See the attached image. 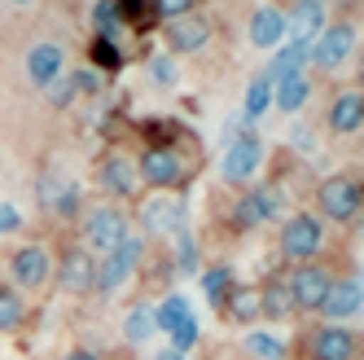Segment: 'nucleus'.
Segmentation results:
<instances>
[{
    "mask_svg": "<svg viewBox=\"0 0 364 360\" xmlns=\"http://www.w3.org/2000/svg\"><path fill=\"white\" fill-rule=\"evenodd\" d=\"M141 260H145V238L127 233L110 255H97L92 290H97V295H114V290H123L127 281H132V272L141 268Z\"/></svg>",
    "mask_w": 364,
    "mask_h": 360,
    "instance_id": "nucleus-1",
    "label": "nucleus"
},
{
    "mask_svg": "<svg viewBox=\"0 0 364 360\" xmlns=\"http://www.w3.org/2000/svg\"><path fill=\"white\" fill-rule=\"evenodd\" d=\"M321 246H325V224L316 216L299 211V216L285 220V228H281V255L290 264H311L321 255Z\"/></svg>",
    "mask_w": 364,
    "mask_h": 360,
    "instance_id": "nucleus-2",
    "label": "nucleus"
},
{
    "mask_svg": "<svg viewBox=\"0 0 364 360\" xmlns=\"http://www.w3.org/2000/svg\"><path fill=\"white\" fill-rule=\"evenodd\" d=\"M316 207L338 220V224H351L360 211H364V189H360V180L351 176H325L321 180V189H316Z\"/></svg>",
    "mask_w": 364,
    "mask_h": 360,
    "instance_id": "nucleus-3",
    "label": "nucleus"
},
{
    "mask_svg": "<svg viewBox=\"0 0 364 360\" xmlns=\"http://www.w3.org/2000/svg\"><path fill=\"white\" fill-rule=\"evenodd\" d=\"M127 233H132V228H127V216L119 207H92V211H84L80 238H84V246L92 255H110Z\"/></svg>",
    "mask_w": 364,
    "mask_h": 360,
    "instance_id": "nucleus-4",
    "label": "nucleus"
},
{
    "mask_svg": "<svg viewBox=\"0 0 364 360\" xmlns=\"http://www.w3.org/2000/svg\"><path fill=\"white\" fill-rule=\"evenodd\" d=\"M9 281L14 290H44L53 281V255L40 242H27L9 255Z\"/></svg>",
    "mask_w": 364,
    "mask_h": 360,
    "instance_id": "nucleus-5",
    "label": "nucleus"
},
{
    "mask_svg": "<svg viewBox=\"0 0 364 360\" xmlns=\"http://www.w3.org/2000/svg\"><path fill=\"white\" fill-rule=\"evenodd\" d=\"M136 171H141V185L167 194V189H176L180 180H185V159H180L171 145H154L136 159Z\"/></svg>",
    "mask_w": 364,
    "mask_h": 360,
    "instance_id": "nucleus-6",
    "label": "nucleus"
},
{
    "mask_svg": "<svg viewBox=\"0 0 364 360\" xmlns=\"http://www.w3.org/2000/svg\"><path fill=\"white\" fill-rule=\"evenodd\" d=\"M285 281H290V295H294V307H299V312H321V303H325V295H329V286H333V272L311 260V264H299Z\"/></svg>",
    "mask_w": 364,
    "mask_h": 360,
    "instance_id": "nucleus-7",
    "label": "nucleus"
},
{
    "mask_svg": "<svg viewBox=\"0 0 364 360\" xmlns=\"http://www.w3.org/2000/svg\"><path fill=\"white\" fill-rule=\"evenodd\" d=\"M92 272H97V255L88 246H66L62 260L53 264L62 295H92Z\"/></svg>",
    "mask_w": 364,
    "mask_h": 360,
    "instance_id": "nucleus-8",
    "label": "nucleus"
},
{
    "mask_svg": "<svg viewBox=\"0 0 364 360\" xmlns=\"http://www.w3.org/2000/svg\"><path fill=\"white\" fill-rule=\"evenodd\" d=\"M97 185L106 189L110 198H136L141 171L132 163V154H106V159L97 163Z\"/></svg>",
    "mask_w": 364,
    "mask_h": 360,
    "instance_id": "nucleus-9",
    "label": "nucleus"
},
{
    "mask_svg": "<svg viewBox=\"0 0 364 360\" xmlns=\"http://www.w3.org/2000/svg\"><path fill=\"white\" fill-rule=\"evenodd\" d=\"M307 360H360V339L347 325H321L307 339Z\"/></svg>",
    "mask_w": 364,
    "mask_h": 360,
    "instance_id": "nucleus-10",
    "label": "nucleus"
},
{
    "mask_svg": "<svg viewBox=\"0 0 364 360\" xmlns=\"http://www.w3.org/2000/svg\"><path fill=\"white\" fill-rule=\"evenodd\" d=\"M259 163H264V141H259L255 132H242L237 141L228 145V154H224V180L242 185V180H250L259 171Z\"/></svg>",
    "mask_w": 364,
    "mask_h": 360,
    "instance_id": "nucleus-11",
    "label": "nucleus"
},
{
    "mask_svg": "<svg viewBox=\"0 0 364 360\" xmlns=\"http://www.w3.org/2000/svg\"><path fill=\"white\" fill-rule=\"evenodd\" d=\"M58 75H66V48L53 44V40L31 44V48H27V80H31L36 88H48Z\"/></svg>",
    "mask_w": 364,
    "mask_h": 360,
    "instance_id": "nucleus-12",
    "label": "nucleus"
},
{
    "mask_svg": "<svg viewBox=\"0 0 364 360\" xmlns=\"http://www.w3.org/2000/svg\"><path fill=\"white\" fill-rule=\"evenodd\" d=\"M167 48L171 53H198V48H206V40H211V22L198 18V14H185V18H171L167 27Z\"/></svg>",
    "mask_w": 364,
    "mask_h": 360,
    "instance_id": "nucleus-13",
    "label": "nucleus"
},
{
    "mask_svg": "<svg viewBox=\"0 0 364 360\" xmlns=\"http://www.w3.org/2000/svg\"><path fill=\"white\" fill-rule=\"evenodd\" d=\"M281 211V194L277 189H250L246 198H237V207H232V224L237 228H259L264 220H272Z\"/></svg>",
    "mask_w": 364,
    "mask_h": 360,
    "instance_id": "nucleus-14",
    "label": "nucleus"
},
{
    "mask_svg": "<svg viewBox=\"0 0 364 360\" xmlns=\"http://www.w3.org/2000/svg\"><path fill=\"white\" fill-rule=\"evenodd\" d=\"M360 303H364V286L355 277H343V281H333L325 303H321V317H329V325H343L347 317L360 312Z\"/></svg>",
    "mask_w": 364,
    "mask_h": 360,
    "instance_id": "nucleus-15",
    "label": "nucleus"
},
{
    "mask_svg": "<svg viewBox=\"0 0 364 360\" xmlns=\"http://www.w3.org/2000/svg\"><path fill=\"white\" fill-rule=\"evenodd\" d=\"M351 48H355V27H351V22H338V27H329V31L316 40L311 58H316L325 70H333V66H343V62L351 58Z\"/></svg>",
    "mask_w": 364,
    "mask_h": 360,
    "instance_id": "nucleus-16",
    "label": "nucleus"
},
{
    "mask_svg": "<svg viewBox=\"0 0 364 360\" xmlns=\"http://www.w3.org/2000/svg\"><path fill=\"white\" fill-rule=\"evenodd\" d=\"M141 220H145L149 233L171 238V233H180V224H185V207H180L176 198H154V202H145Z\"/></svg>",
    "mask_w": 364,
    "mask_h": 360,
    "instance_id": "nucleus-17",
    "label": "nucleus"
},
{
    "mask_svg": "<svg viewBox=\"0 0 364 360\" xmlns=\"http://www.w3.org/2000/svg\"><path fill=\"white\" fill-rule=\"evenodd\" d=\"M307 53H311V44H307V40H290V44H281L277 53H272V66L264 70L268 80H272V88H277V84H285V80H294V75H303Z\"/></svg>",
    "mask_w": 364,
    "mask_h": 360,
    "instance_id": "nucleus-18",
    "label": "nucleus"
},
{
    "mask_svg": "<svg viewBox=\"0 0 364 360\" xmlns=\"http://www.w3.org/2000/svg\"><path fill=\"white\" fill-rule=\"evenodd\" d=\"M329 127H333V132H360V127H364V92H360V88L333 97V106H329Z\"/></svg>",
    "mask_w": 364,
    "mask_h": 360,
    "instance_id": "nucleus-19",
    "label": "nucleus"
},
{
    "mask_svg": "<svg viewBox=\"0 0 364 360\" xmlns=\"http://www.w3.org/2000/svg\"><path fill=\"white\" fill-rule=\"evenodd\" d=\"M259 307H264L268 321H290L299 307H294V295H290V281L285 277H272L268 286H259Z\"/></svg>",
    "mask_w": 364,
    "mask_h": 360,
    "instance_id": "nucleus-20",
    "label": "nucleus"
},
{
    "mask_svg": "<svg viewBox=\"0 0 364 360\" xmlns=\"http://www.w3.org/2000/svg\"><path fill=\"white\" fill-rule=\"evenodd\" d=\"M285 36H290V27H285V14L281 9H259L255 18H250V44L255 48H277Z\"/></svg>",
    "mask_w": 364,
    "mask_h": 360,
    "instance_id": "nucleus-21",
    "label": "nucleus"
},
{
    "mask_svg": "<svg viewBox=\"0 0 364 360\" xmlns=\"http://www.w3.org/2000/svg\"><path fill=\"white\" fill-rule=\"evenodd\" d=\"M224 317L237 321V325H255L264 317V307H259V286H232L228 299H224Z\"/></svg>",
    "mask_w": 364,
    "mask_h": 360,
    "instance_id": "nucleus-22",
    "label": "nucleus"
},
{
    "mask_svg": "<svg viewBox=\"0 0 364 360\" xmlns=\"http://www.w3.org/2000/svg\"><path fill=\"white\" fill-rule=\"evenodd\" d=\"M321 22H325V0H299L294 14H285V27L294 31V40H311L321 31Z\"/></svg>",
    "mask_w": 364,
    "mask_h": 360,
    "instance_id": "nucleus-23",
    "label": "nucleus"
},
{
    "mask_svg": "<svg viewBox=\"0 0 364 360\" xmlns=\"http://www.w3.org/2000/svg\"><path fill=\"white\" fill-rule=\"evenodd\" d=\"M189 317H193V312H189V299H185V295H167L159 307H154V329H163L167 339H171V334L185 325Z\"/></svg>",
    "mask_w": 364,
    "mask_h": 360,
    "instance_id": "nucleus-24",
    "label": "nucleus"
},
{
    "mask_svg": "<svg viewBox=\"0 0 364 360\" xmlns=\"http://www.w3.org/2000/svg\"><path fill=\"white\" fill-rule=\"evenodd\" d=\"M22 321H27V299H22V290L0 286V339H5V334H18Z\"/></svg>",
    "mask_w": 364,
    "mask_h": 360,
    "instance_id": "nucleus-25",
    "label": "nucleus"
},
{
    "mask_svg": "<svg viewBox=\"0 0 364 360\" xmlns=\"http://www.w3.org/2000/svg\"><path fill=\"white\" fill-rule=\"evenodd\" d=\"M307 97H311V80H307V75H294V80H285V84H277V88H272L277 110H285V115L303 110V106H307Z\"/></svg>",
    "mask_w": 364,
    "mask_h": 360,
    "instance_id": "nucleus-26",
    "label": "nucleus"
},
{
    "mask_svg": "<svg viewBox=\"0 0 364 360\" xmlns=\"http://www.w3.org/2000/svg\"><path fill=\"white\" fill-rule=\"evenodd\" d=\"M149 334H159V329H154V307L149 303H132L127 317H123V339L127 343H145Z\"/></svg>",
    "mask_w": 364,
    "mask_h": 360,
    "instance_id": "nucleus-27",
    "label": "nucleus"
},
{
    "mask_svg": "<svg viewBox=\"0 0 364 360\" xmlns=\"http://www.w3.org/2000/svg\"><path fill=\"white\" fill-rule=\"evenodd\" d=\"M232 286H237V281H232L228 268H206L202 272V290H206V299H211V307H224V299H228Z\"/></svg>",
    "mask_w": 364,
    "mask_h": 360,
    "instance_id": "nucleus-28",
    "label": "nucleus"
},
{
    "mask_svg": "<svg viewBox=\"0 0 364 360\" xmlns=\"http://www.w3.org/2000/svg\"><path fill=\"white\" fill-rule=\"evenodd\" d=\"M268 106H272V80L268 75H255L250 88H246V119H259Z\"/></svg>",
    "mask_w": 364,
    "mask_h": 360,
    "instance_id": "nucleus-29",
    "label": "nucleus"
},
{
    "mask_svg": "<svg viewBox=\"0 0 364 360\" xmlns=\"http://www.w3.org/2000/svg\"><path fill=\"white\" fill-rule=\"evenodd\" d=\"M92 31L101 40H114L119 36V9H114V0H97V5H92Z\"/></svg>",
    "mask_w": 364,
    "mask_h": 360,
    "instance_id": "nucleus-30",
    "label": "nucleus"
},
{
    "mask_svg": "<svg viewBox=\"0 0 364 360\" xmlns=\"http://www.w3.org/2000/svg\"><path fill=\"white\" fill-rule=\"evenodd\" d=\"M80 207H84V194H80V185H75V180H66V189L53 198L48 216H58V220H75V216H80Z\"/></svg>",
    "mask_w": 364,
    "mask_h": 360,
    "instance_id": "nucleus-31",
    "label": "nucleus"
},
{
    "mask_svg": "<svg viewBox=\"0 0 364 360\" xmlns=\"http://www.w3.org/2000/svg\"><path fill=\"white\" fill-rule=\"evenodd\" d=\"M246 351L255 360H281L285 356V343L277 339V334H246Z\"/></svg>",
    "mask_w": 364,
    "mask_h": 360,
    "instance_id": "nucleus-32",
    "label": "nucleus"
},
{
    "mask_svg": "<svg viewBox=\"0 0 364 360\" xmlns=\"http://www.w3.org/2000/svg\"><path fill=\"white\" fill-rule=\"evenodd\" d=\"M88 53H92V66H97V70H119V66H123V53H119L114 40L92 36V48H88Z\"/></svg>",
    "mask_w": 364,
    "mask_h": 360,
    "instance_id": "nucleus-33",
    "label": "nucleus"
},
{
    "mask_svg": "<svg viewBox=\"0 0 364 360\" xmlns=\"http://www.w3.org/2000/svg\"><path fill=\"white\" fill-rule=\"evenodd\" d=\"M75 92H80V88H75V80H70V70H66V75H58V80H53V84L44 88V97H48V106H58V110H62V106H70V101H75Z\"/></svg>",
    "mask_w": 364,
    "mask_h": 360,
    "instance_id": "nucleus-34",
    "label": "nucleus"
},
{
    "mask_svg": "<svg viewBox=\"0 0 364 360\" xmlns=\"http://www.w3.org/2000/svg\"><path fill=\"white\" fill-rule=\"evenodd\" d=\"M193 343H198V317H189L185 325H180L176 334H171V351H180V356H185V351H193Z\"/></svg>",
    "mask_w": 364,
    "mask_h": 360,
    "instance_id": "nucleus-35",
    "label": "nucleus"
},
{
    "mask_svg": "<svg viewBox=\"0 0 364 360\" xmlns=\"http://www.w3.org/2000/svg\"><path fill=\"white\" fill-rule=\"evenodd\" d=\"M114 9H119V18L149 22V14H154V0H114Z\"/></svg>",
    "mask_w": 364,
    "mask_h": 360,
    "instance_id": "nucleus-36",
    "label": "nucleus"
},
{
    "mask_svg": "<svg viewBox=\"0 0 364 360\" xmlns=\"http://www.w3.org/2000/svg\"><path fill=\"white\" fill-rule=\"evenodd\" d=\"M176 264L185 268V272L198 268V255H193V238L189 233H176Z\"/></svg>",
    "mask_w": 364,
    "mask_h": 360,
    "instance_id": "nucleus-37",
    "label": "nucleus"
},
{
    "mask_svg": "<svg viewBox=\"0 0 364 360\" xmlns=\"http://www.w3.org/2000/svg\"><path fill=\"white\" fill-rule=\"evenodd\" d=\"M193 5H198V0H154V14H163V18L171 22V18L193 14Z\"/></svg>",
    "mask_w": 364,
    "mask_h": 360,
    "instance_id": "nucleus-38",
    "label": "nucleus"
},
{
    "mask_svg": "<svg viewBox=\"0 0 364 360\" xmlns=\"http://www.w3.org/2000/svg\"><path fill=\"white\" fill-rule=\"evenodd\" d=\"M149 75H154L159 84H176V62H171L167 53H159V58L149 62Z\"/></svg>",
    "mask_w": 364,
    "mask_h": 360,
    "instance_id": "nucleus-39",
    "label": "nucleus"
},
{
    "mask_svg": "<svg viewBox=\"0 0 364 360\" xmlns=\"http://www.w3.org/2000/svg\"><path fill=\"white\" fill-rule=\"evenodd\" d=\"M18 228H22V211L14 207V202H0V238L18 233Z\"/></svg>",
    "mask_w": 364,
    "mask_h": 360,
    "instance_id": "nucleus-40",
    "label": "nucleus"
},
{
    "mask_svg": "<svg viewBox=\"0 0 364 360\" xmlns=\"http://www.w3.org/2000/svg\"><path fill=\"white\" fill-rule=\"evenodd\" d=\"M70 80H75V88H80V92H97L101 88V75L97 70H70Z\"/></svg>",
    "mask_w": 364,
    "mask_h": 360,
    "instance_id": "nucleus-41",
    "label": "nucleus"
},
{
    "mask_svg": "<svg viewBox=\"0 0 364 360\" xmlns=\"http://www.w3.org/2000/svg\"><path fill=\"white\" fill-rule=\"evenodd\" d=\"M62 360H101V356H97L92 347H70V351H66Z\"/></svg>",
    "mask_w": 364,
    "mask_h": 360,
    "instance_id": "nucleus-42",
    "label": "nucleus"
},
{
    "mask_svg": "<svg viewBox=\"0 0 364 360\" xmlns=\"http://www.w3.org/2000/svg\"><path fill=\"white\" fill-rule=\"evenodd\" d=\"M154 360H185V356H180V351H171V347H167V351H159V356H154Z\"/></svg>",
    "mask_w": 364,
    "mask_h": 360,
    "instance_id": "nucleus-43",
    "label": "nucleus"
},
{
    "mask_svg": "<svg viewBox=\"0 0 364 360\" xmlns=\"http://www.w3.org/2000/svg\"><path fill=\"white\" fill-rule=\"evenodd\" d=\"M5 5H18V9H27V5H36V0H5Z\"/></svg>",
    "mask_w": 364,
    "mask_h": 360,
    "instance_id": "nucleus-44",
    "label": "nucleus"
},
{
    "mask_svg": "<svg viewBox=\"0 0 364 360\" xmlns=\"http://www.w3.org/2000/svg\"><path fill=\"white\" fill-rule=\"evenodd\" d=\"M360 92H364V62H360Z\"/></svg>",
    "mask_w": 364,
    "mask_h": 360,
    "instance_id": "nucleus-45",
    "label": "nucleus"
},
{
    "mask_svg": "<svg viewBox=\"0 0 364 360\" xmlns=\"http://www.w3.org/2000/svg\"><path fill=\"white\" fill-rule=\"evenodd\" d=\"M360 360H364V343H360Z\"/></svg>",
    "mask_w": 364,
    "mask_h": 360,
    "instance_id": "nucleus-46",
    "label": "nucleus"
}]
</instances>
